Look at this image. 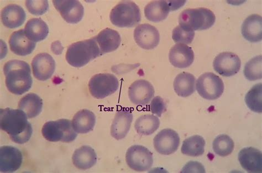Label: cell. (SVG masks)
Wrapping results in <instances>:
<instances>
[{
    "label": "cell",
    "mask_w": 262,
    "mask_h": 173,
    "mask_svg": "<svg viewBox=\"0 0 262 173\" xmlns=\"http://www.w3.org/2000/svg\"><path fill=\"white\" fill-rule=\"evenodd\" d=\"M23 111L10 108L0 110V127L13 142L23 144L29 141L33 133L31 124Z\"/></svg>",
    "instance_id": "obj_1"
},
{
    "label": "cell",
    "mask_w": 262,
    "mask_h": 173,
    "mask_svg": "<svg viewBox=\"0 0 262 173\" xmlns=\"http://www.w3.org/2000/svg\"><path fill=\"white\" fill-rule=\"evenodd\" d=\"M3 70L6 85L10 93L22 95L30 91L33 80L28 63L22 60H10L5 64Z\"/></svg>",
    "instance_id": "obj_2"
},
{
    "label": "cell",
    "mask_w": 262,
    "mask_h": 173,
    "mask_svg": "<svg viewBox=\"0 0 262 173\" xmlns=\"http://www.w3.org/2000/svg\"><path fill=\"white\" fill-rule=\"evenodd\" d=\"M102 54L94 37L77 41L68 48L66 57L69 64L75 68H81Z\"/></svg>",
    "instance_id": "obj_3"
},
{
    "label": "cell",
    "mask_w": 262,
    "mask_h": 173,
    "mask_svg": "<svg viewBox=\"0 0 262 173\" xmlns=\"http://www.w3.org/2000/svg\"><path fill=\"white\" fill-rule=\"evenodd\" d=\"M215 20V14L210 10L203 8L185 10L179 17V26L194 31L210 29Z\"/></svg>",
    "instance_id": "obj_4"
},
{
    "label": "cell",
    "mask_w": 262,
    "mask_h": 173,
    "mask_svg": "<svg viewBox=\"0 0 262 173\" xmlns=\"http://www.w3.org/2000/svg\"><path fill=\"white\" fill-rule=\"evenodd\" d=\"M112 23L120 28L134 27L141 20L139 7L131 1H122L112 9L110 14Z\"/></svg>",
    "instance_id": "obj_5"
},
{
    "label": "cell",
    "mask_w": 262,
    "mask_h": 173,
    "mask_svg": "<svg viewBox=\"0 0 262 173\" xmlns=\"http://www.w3.org/2000/svg\"><path fill=\"white\" fill-rule=\"evenodd\" d=\"M42 134L48 141L71 143L77 137L72 125V122L67 119H60L46 122L42 129Z\"/></svg>",
    "instance_id": "obj_6"
},
{
    "label": "cell",
    "mask_w": 262,
    "mask_h": 173,
    "mask_svg": "<svg viewBox=\"0 0 262 173\" xmlns=\"http://www.w3.org/2000/svg\"><path fill=\"white\" fill-rule=\"evenodd\" d=\"M120 86V82L115 75L108 73L95 75L90 80L89 89L94 98L102 99L113 95Z\"/></svg>",
    "instance_id": "obj_7"
},
{
    "label": "cell",
    "mask_w": 262,
    "mask_h": 173,
    "mask_svg": "<svg viewBox=\"0 0 262 173\" xmlns=\"http://www.w3.org/2000/svg\"><path fill=\"white\" fill-rule=\"evenodd\" d=\"M196 90L200 96L208 100H215L224 92L223 81L214 73H205L200 76L196 81Z\"/></svg>",
    "instance_id": "obj_8"
},
{
    "label": "cell",
    "mask_w": 262,
    "mask_h": 173,
    "mask_svg": "<svg viewBox=\"0 0 262 173\" xmlns=\"http://www.w3.org/2000/svg\"><path fill=\"white\" fill-rule=\"evenodd\" d=\"M126 161L131 169L137 172L146 171L152 167L153 154L145 147L134 145L127 150Z\"/></svg>",
    "instance_id": "obj_9"
},
{
    "label": "cell",
    "mask_w": 262,
    "mask_h": 173,
    "mask_svg": "<svg viewBox=\"0 0 262 173\" xmlns=\"http://www.w3.org/2000/svg\"><path fill=\"white\" fill-rule=\"evenodd\" d=\"M180 137L176 131L170 128L160 131L154 140V147L158 154L168 156L175 153L180 145Z\"/></svg>",
    "instance_id": "obj_10"
},
{
    "label": "cell",
    "mask_w": 262,
    "mask_h": 173,
    "mask_svg": "<svg viewBox=\"0 0 262 173\" xmlns=\"http://www.w3.org/2000/svg\"><path fill=\"white\" fill-rule=\"evenodd\" d=\"M53 4L68 24H77L84 16V7L77 0H54Z\"/></svg>",
    "instance_id": "obj_11"
},
{
    "label": "cell",
    "mask_w": 262,
    "mask_h": 173,
    "mask_svg": "<svg viewBox=\"0 0 262 173\" xmlns=\"http://www.w3.org/2000/svg\"><path fill=\"white\" fill-rule=\"evenodd\" d=\"M213 66L215 71L220 75L230 77L239 72L241 61L236 54L223 52L219 54L213 60Z\"/></svg>",
    "instance_id": "obj_12"
},
{
    "label": "cell",
    "mask_w": 262,
    "mask_h": 173,
    "mask_svg": "<svg viewBox=\"0 0 262 173\" xmlns=\"http://www.w3.org/2000/svg\"><path fill=\"white\" fill-rule=\"evenodd\" d=\"M155 89L149 81L141 79L133 83L128 89V97L131 102L138 106H145L152 100Z\"/></svg>",
    "instance_id": "obj_13"
},
{
    "label": "cell",
    "mask_w": 262,
    "mask_h": 173,
    "mask_svg": "<svg viewBox=\"0 0 262 173\" xmlns=\"http://www.w3.org/2000/svg\"><path fill=\"white\" fill-rule=\"evenodd\" d=\"M136 43L144 50H153L159 45L160 34L154 26L148 24L138 26L134 31Z\"/></svg>",
    "instance_id": "obj_14"
},
{
    "label": "cell",
    "mask_w": 262,
    "mask_h": 173,
    "mask_svg": "<svg viewBox=\"0 0 262 173\" xmlns=\"http://www.w3.org/2000/svg\"><path fill=\"white\" fill-rule=\"evenodd\" d=\"M34 77L40 81H46L52 77L56 69V62L49 54L39 53L32 61Z\"/></svg>",
    "instance_id": "obj_15"
},
{
    "label": "cell",
    "mask_w": 262,
    "mask_h": 173,
    "mask_svg": "<svg viewBox=\"0 0 262 173\" xmlns=\"http://www.w3.org/2000/svg\"><path fill=\"white\" fill-rule=\"evenodd\" d=\"M23 162V156L20 151L12 146L0 148V171L2 172H12L17 170Z\"/></svg>",
    "instance_id": "obj_16"
},
{
    "label": "cell",
    "mask_w": 262,
    "mask_h": 173,
    "mask_svg": "<svg viewBox=\"0 0 262 173\" xmlns=\"http://www.w3.org/2000/svg\"><path fill=\"white\" fill-rule=\"evenodd\" d=\"M170 63L174 67L184 69L189 67L194 60V53L191 48L178 44L171 48L169 53Z\"/></svg>",
    "instance_id": "obj_17"
},
{
    "label": "cell",
    "mask_w": 262,
    "mask_h": 173,
    "mask_svg": "<svg viewBox=\"0 0 262 173\" xmlns=\"http://www.w3.org/2000/svg\"><path fill=\"white\" fill-rule=\"evenodd\" d=\"M238 158L241 165L248 172H261L262 154L258 149L253 147L243 148L239 152Z\"/></svg>",
    "instance_id": "obj_18"
},
{
    "label": "cell",
    "mask_w": 262,
    "mask_h": 173,
    "mask_svg": "<svg viewBox=\"0 0 262 173\" xmlns=\"http://www.w3.org/2000/svg\"><path fill=\"white\" fill-rule=\"evenodd\" d=\"M134 116L128 110H121L115 115L111 127V135L116 140H121L127 135L132 124Z\"/></svg>",
    "instance_id": "obj_19"
},
{
    "label": "cell",
    "mask_w": 262,
    "mask_h": 173,
    "mask_svg": "<svg viewBox=\"0 0 262 173\" xmlns=\"http://www.w3.org/2000/svg\"><path fill=\"white\" fill-rule=\"evenodd\" d=\"M11 51L19 56H26L35 49L36 43L30 40L26 35L25 30L13 32L10 37Z\"/></svg>",
    "instance_id": "obj_20"
},
{
    "label": "cell",
    "mask_w": 262,
    "mask_h": 173,
    "mask_svg": "<svg viewBox=\"0 0 262 173\" xmlns=\"http://www.w3.org/2000/svg\"><path fill=\"white\" fill-rule=\"evenodd\" d=\"M26 18L24 9L16 4H10L2 11V23L8 29H15L22 26Z\"/></svg>",
    "instance_id": "obj_21"
},
{
    "label": "cell",
    "mask_w": 262,
    "mask_h": 173,
    "mask_svg": "<svg viewBox=\"0 0 262 173\" xmlns=\"http://www.w3.org/2000/svg\"><path fill=\"white\" fill-rule=\"evenodd\" d=\"M243 37L251 43L259 42L262 39V18L253 14L245 20L241 29Z\"/></svg>",
    "instance_id": "obj_22"
},
{
    "label": "cell",
    "mask_w": 262,
    "mask_h": 173,
    "mask_svg": "<svg viewBox=\"0 0 262 173\" xmlns=\"http://www.w3.org/2000/svg\"><path fill=\"white\" fill-rule=\"evenodd\" d=\"M170 1H153L144 8V15L151 22L160 23L166 19L170 11H173Z\"/></svg>",
    "instance_id": "obj_23"
},
{
    "label": "cell",
    "mask_w": 262,
    "mask_h": 173,
    "mask_svg": "<svg viewBox=\"0 0 262 173\" xmlns=\"http://www.w3.org/2000/svg\"><path fill=\"white\" fill-rule=\"evenodd\" d=\"M94 38L102 55L116 51L121 42L119 33L109 28L101 31Z\"/></svg>",
    "instance_id": "obj_24"
},
{
    "label": "cell",
    "mask_w": 262,
    "mask_h": 173,
    "mask_svg": "<svg viewBox=\"0 0 262 173\" xmlns=\"http://www.w3.org/2000/svg\"><path fill=\"white\" fill-rule=\"evenodd\" d=\"M75 167L85 170L92 168L97 162V155L91 147L83 146L75 150L72 157Z\"/></svg>",
    "instance_id": "obj_25"
},
{
    "label": "cell",
    "mask_w": 262,
    "mask_h": 173,
    "mask_svg": "<svg viewBox=\"0 0 262 173\" xmlns=\"http://www.w3.org/2000/svg\"><path fill=\"white\" fill-rule=\"evenodd\" d=\"M72 122L76 133L85 134L94 129L96 123V116L91 111L87 109L81 110L74 115Z\"/></svg>",
    "instance_id": "obj_26"
},
{
    "label": "cell",
    "mask_w": 262,
    "mask_h": 173,
    "mask_svg": "<svg viewBox=\"0 0 262 173\" xmlns=\"http://www.w3.org/2000/svg\"><path fill=\"white\" fill-rule=\"evenodd\" d=\"M25 32L27 38L36 43L47 37L49 33V28L43 19L34 18L26 23Z\"/></svg>",
    "instance_id": "obj_27"
},
{
    "label": "cell",
    "mask_w": 262,
    "mask_h": 173,
    "mask_svg": "<svg viewBox=\"0 0 262 173\" xmlns=\"http://www.w3.org/2000/svg\"><path fill=\"white\" fill-rule=\"evenodd\" d=\"M43 100L36 94L26 95L18 102V109L23 111L29 119L35 118L43 109Z\"/></svg>",
    "instance_id": "obj_28"
},
{
    "label": "cell",
    "mask_w": 262,
    "mask_h": 173,
    "mask_svg": "<svg viewBox=\"0 0 262 173\" xmlns=\"http://www.w3.org/2000/svg\"><path fill=\"white\" fill-rule=\"evenodd\" d=\"M196 78L192 74L183 72L178 74L174 81L176 94L183 98L191 96L195 91Z\"/></svg>",
    "instance_id": "obj_29"
},
{
    "label": "cell",
    "mask_w": 262,
    "mask_h": 173,
    "mask_svg": "<svg viewBox=\"0 0 262 173\" xmlns=\"http://www.w3.org/2000/svg\"><path fill=\"white\" fill-rule=\"evenodd\" d=\"M160 120L154 115H144L137 119L135 123V128L140 136L152 135L159 128Z\"/></svg>",
    "instance_id": "obj_30"
},
{
    "label": "cell",
    "mask_w": 262,
    "mask_h": 173,
    "mask_svg": "<svg viewBox=\"0 0 262 173\" xmlns=\"http://www.w3.org/2000/svg\"><path fill=\"white\" fill-rule=\"evenodd\" d=\"M205 141L199 135L190 137L183 143L182 153L186 156L197 157L202 156L205 152Z\"/></svg>",
    "instance_id": "obj_31"
},
{
    "label": "cell",
    "mask_w": 262,
    "mask_h": 173,
    "mask_svg": "<svg viewBox=\"0 0 262 173\" xmlns=\"http://www.w3.org/2000/svg\"><path fill=\"white\" fill-rule=\"evenodd\" d=\"M262 84L259 83L254 85L245 97V102L252 112L258 114L262 112Z\"/></svg>",
    "instance_id": "obj_32"
},
{
    "label": "cell",
    "mask_w": 262,
    "mask_h": 173,
    "mask_svg": "<svg viewBox=\"0 0 262 173\" xmlns=\"http://www.w3.org/2000/svg\"><path fill=\"white\" fill-rule=\"evenodd\" d=\"M234 143L232 138L226 135L218 136L212 143V148L215 153L222 157L230 155L234 149Z\"/></svg>",
    "instance_id": "obj_33"
},
{
    "label": "cell",
    "mask_w": 262,
    "mask_h": 173,
    "mask_svg": "<svg viewBox=\"0 0 262 173\" xmlns=\"http://www.w3.org/2000/svg\"><path fill=\"white\" fill-rule=\"evenodd\" d=\"M262 57L258 55L248 61L244 68L246 78L250 81H256L262 78Z\"/></svg>",
    "instance_id": "obj_34"
},
{
    "label": "cell",
    "mask_w": 262,
    "mask_h": 173,
    "mask_svg": "<svg viewBox=\"0 0 262 173\" xmlns=\"http://www.w3.org/2000/svg\"><path fill=\"white\" fill-rule=\"evenodd\" d=\"M195 31L178 26L172 32V38L176 43L190 45L195 37Z\"/></svg>",
    "instance_id": "obj_35"
},
{
    "label": "cell",
    "mask_w": 262,
    "mask_h": 173,
    "mask_svg": "<svg viewBox=\"0 0 262 173\" xmlns=\"http://www.w3.org/2000/svg\"><path fill=\"white\" fill-rule=\"evenodd\" d=\"M26 6L32 15L36 16L44 15L49 9L47 0H27Z\"/></svg>",
    "instance_id": "obj_36"
},
{
    "label": "cell",
    "mask_w": 262,
    "mask_h": 173,
    "mask_svg": "<svg viewBox=\"0 0 262 173\" xmlns=\"http://www.w3.org/2000/svg\"><path fill=\"white\" fill-rule=\"evenodd\" d=\"M166 110V104L160 96L155 97L149 105L150 112L158 117H161Z\"/></svg>",
    "instance_id": "obj_37"
},
{
    "label": "cell",
    "mask_w": 262,
    "mask_h": 173,
    "mask_svg": "<svg viewBox=\"0 0 262 173\" xmlns=\"http://www.w3.org/2000/svg\"><path fill=\"white\" fill-rule=\"evenodd\" d=\"M181 172H205L204 166L197 162H190L185 165Z\"/></svg>",
    "instance_id": "obj_38"
}]
</instances>
